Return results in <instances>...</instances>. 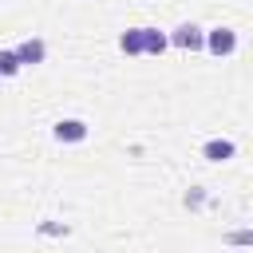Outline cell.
<instances>
[{"mask_svg": "<svg viewBox=\"0 0 253 253\" xmlns=\"http://www.w3.org/2000/svg\"><path fill=\"white\" fill-rule=\"evenodd\" d=\"M237 47V36L229 32V28H217V32H210V51L213 55H229Z\"/></svg>", "mask_w": 253, "mask_h": 253, "instance_id": "cell-1", "label": "cell"}, {"mask_svg": "<svg viewBox=\"0 0 253 253\" xmlns=\"http://www.w3.org/2000/svg\"><path fill=\"white\" fill-rule=\"evenodd\" d=\"M174 43L186 47V51H198V47H202V32H198L194 24H182V28L174 32Z\"/></svg>", "mask_w": 253, "mask_h": 253, "instance_id": "cell-2", "label": "cell"}, {"mask_svg": "<svg viewBox=\"0 0 253 253\" xmlns=\"http://www.w3.org/2000/svg\"><path fill=\"white\" fill-rule=\"evenodd\" d=\"M83 134H87V126H83L79 119H67V123L55 126V138H59V142H79Z\"/></svg>", "mask_w": 253, "mask_h": 253, "instance_id": "cell-3", "label": "cell"}, {"mask_svg": "<svg viewBox=\"0 0 253 253\" xmlns=\"http://www.w3.org/2000/svg\"><path fill=\"white\" fill-rule=\"evenodd\" d=\"M16 55H20V63H40L43 59V43L40 40H28V43H20Z\"/></svg>", "mask_w": 253, "mask_h": 253, "instance_id": "cell-4", "label": "cell"}, {"mask_svg": "<svg viewBox=\"0 0 253 253\" xmlns=\"http://www.w3.org/2000/svg\"><path fill=\"white\" fill-rule=\"evenodd\" d=\"M229 154H233V142H229V138H213V142H206V158L221 162V158H229Z\"/></svg>", "mask_w": 253, "mask_h": 253, "instance_id": "cell-5", "label": "cell"}, {"mask_svg": "<svg viewBox=\"0 0 253 253\" xmlns=\"http://www.w3.org/2000/svg\"><path fill=\"white\" fill-rule=\"evenodd\" d=\"M162 47H166V36L154 28H142V51H162Z\"/></svg>", "mask_w": 253, "mask_h": 253, "instance_id": "cell-6", "label": "cell"}, {"mask_svg": "<svg viewBox=\"0 0 253 253\" xmlns=\"http://www.w3.org/2000/svg\"><path fill=\"white\" fill-rule=\"evenodd\" d=\"M123 51H130V55H134V51H142V28H134V32H126V36H123Z\"/></svg>", "mask_w": 253, "mask_h": 253, "instance_id": "cell-7", "label": "cell"}, {"mask_svg": "<svg viewBox=\"0 0 253 253\" xmlns=\"http://www.w3.org/2000/svg\"><path fill=\"white\" fill-rule=\"evenodd\" d=\"M0 71H4V75H16V71H20V55H16V51H0Z\"/></svg>", "mask_w": 253, "mask_h": 253, "instance_id": "cell-8", "label": "cell"}]
</instances>
